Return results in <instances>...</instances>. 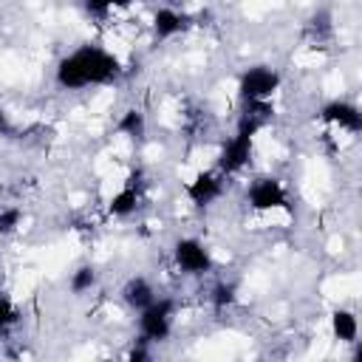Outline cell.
Masks as SVG:
<instances>
[{"label":"cell","instance_id":"6da1fadb","mask_svg":"<svg viewBox=\"0 0 362 362\" xmlns=\"http://www.w3.org/2000/svg\"><path fill=\"white\" fill-rule=\"evenodd\" d=\"M122 76V62L113 51L102 45H79L59 57L54 65V82L59 90H85V88H102Z\"/></svg>","mask_w":362,"mask_h":362},{"label":"cell","instance_id":"7a4b0ae2","mask_svg":"<svg viewBox=\"0 0 362 362\" xmlns=\"http://www.w3.org/2000/svg\"><path fill=\"white\" fill-rule=\"evenodd\" d=\"M175 300L173 297H156L147 308L136 311L139 320V339L150 342V345H158V342H167L173 337V325H175Z\"/></svg>","mask_w":362,"mask_h":362},{"label":"cell","instance_id":"3957f363","mask_svg":"<svg viewBox=\"0 0 362 362\" xmlns=\"http://www.w3.org/2000/svg\"><path fill=\"white\" fill-rule=\"evenodd\" d=\"M283 79L277 68L272 65H249L238 76V96L240 102H272V96L280 90Z\"/></svg>","mask_w":362,"mask_h":362},{"label":"cell","instance_id":"277c9868","mask_svg":"<svg viewBox=\"0 0 362 362\" xmlns=\"http://www.w3.org/2000/svg\"><path fill=\"white\" fill-rule=\"evenodd\" d=\"M173 263L187 277H206L212 272V266H215L212 252L206 249V243L192 238V235L175 238V243H173Z\"/></svg>","mask_w":362,"mask_h":362},{"label":"cell","instance_id":"5b68a950","mask_svg":"<svg viewBox=\"0 0 362 362\" xmlns=\"http://www.w3.org/2000/svg\"><path fill=\"white\" fill-rule=\"evenodd\" d=\"M246 206L252 212H277V209H291V198H288V189L280 178L274 175H263V178H255L249 187H246Z\"/></svg>","mask_w":362,"mask_h":362},{"label":"cell","instance_id":"8992f818","mask_svg":"<svg viewBox=\"0 0 362 362\" xmlns=\"http://www.w3.org/2000/svg\"><path fill=\"white\" fill-rule=\"evenodd\" d=\"M317 122L331 127V130H339V133H348V136H359L362 133V113H359V105H354L351 99H328L320 105L317 110Z\"/></svg>","mask_w":362,"mask_h":362},{"label":"cell","instance_id":"52a82bcc","mask_svg":"<svg viewBox=\"0 0 362 362\" xmlns=\"http://www.w3.org/2000/svg\"><path fill=\"white\" fill-rule=\"evenodd\" d=\"M226 184H229V175L221 173L218 167H209V170L195 173V175L189 178V184H187L184 192H187V201H189L192 206L204 209V206H212L215 201L223 198Z\"/></svg>","mask_w":362,"mask_h":362},{"label":"cell","instance_id":"ba28073f","mask_svg":"<svg viewBox=\"0 0 362 362\" xmlns=\"http://www.w3.org/2000/svg\"><path fill=\"white\" fill-rule=\"evenodd\" d=\"M195 25V14L178 8L175 3H164L153 11V20H150V28H153V37L167 42V40H175L181 34H187L189 28Z\"/></svg>","mask_w":362,"mask_h":362},{"label":"cell","instance_id":"9c48e42d","mask_svg":"<svg viewBox=\"0 0 362 362\" xmlns=\"http://www.w3.org/2000/svg\"><path fill=\"white\" fill-rule=\"evenodd\" d=\"M141 187H144V184L139 181V175H130V178L107 198V215H110V218H130V215H136L139 206H141V198H144Z\"/></svg>","mask_w":362,"mask_h":362},{"label":"cell","instance_id":"30bf717a","mask_svg":"<svg viewBox=\"0 0 362 362\" xmlns=\"http://www.w3.org/2000/svg\"><path fill=\"white\" fill-rule=\"evenodd\" d=\"M119 297H122V303H124L130 311H141V308H147L158 294H156L153 283H150L144 274H133V277H127V280L122 283Z\"/></svg>","mask_w":362,"mask_h":362},{"label":"cell","instance_id":"8fae6325","mask_svg":"<svg viewBox=\"0 0 362 362\" xmlns=\"http://www.w3.org/2000/svg\"><path fill=\"white\" fill-rule=\"evenodd\" d=\"M334 37H337V23H334L331 8H317V11H311V17L305 20V40H308L311 45L325 48V45L334 42Z\"/></svg>","mask_w":362,"mask_h":362},{"label":"cell","instance_id":"7c38bea8","mask_svg":"<svg viewBox=\"0 0 362 362\" xmlns=\"http://www.w3.org/2000/svg\"><path fill=\"white\" fill-rule=\"evenodd\" d=\"M328 325H331V337L342 345H354L359 339V317L351 308H334Z\"/></svg>","mask_w":362,"mask_h":362},{"label":"cell","instance_id":"4fadbf2b","mask_svg":"<svg viewBox=\"0 0 362 362\" xmlns=\"http://www.w3.org/2000/svg\"><path fill=\"white\" fill-rule=\"evenodd\" d=\"M116 133L122 139H127V141H136V144L144 141V136H147V116L139 107L122 110L119 119H116Z\"/></svg>","mask_w":362,"mask_h":362},{"label":"cell","instance_id":"5bb4252c","mask_svg":"<svg viewBox=\"0 0 362 362\" xmlns=\"http://www.w3.org/2000/svg\"><path fill=\"white\" fill-rule=\"evenodd\" d=\"M96 283H99V272H96L93 263H79V266L68 274V291H71L74 297L90 294V291L96 288Z\"/></svg>","mask_w":362,"mask_h":362},{"label":"cell","instance_id":"9a60e30c","mask_svg":"<svg viewBox=\"0 0 362 362\" xmlns=\"http://www.w3.org/2000/svg\"><path fill=\"white\" fill-rule=\"evenodd\" d=\"M235 303H238V286H235L232 280H218V283L209 288V305H212L218 314L229 311Z\"/></svg>","mask_w":362,"mask_h":362},{"label":"cell","instance_id":"2e32d148","mask_svg":"<svg viewBox=\"0 0 362 362\" xmlns=\"http://www.w3.org/2000/svg\"><path fill=\"white\" fill-rule=\"evenodd\" d=\"M130 3H133V0H82V8H85V14L93 17V20H107L113 11L127 8Z\"/></svg>","mask_w":362,"mask_h":362},{"label":"cell","instance_id":"e0dca14e","mask_svg":"<svg viewBox=\"0 0 362 362\" xmlns=\"http://www.w3.org/2000/svg\"><path fill=\"white\" fill-rule=\"evenodd\" d=\"M23 209L17 204H0V238L14 235L23 226Z\"/></svg>","mask_w":362,"mask_h":362},{"label":"cell","instance_id":"ac0fdd59","mask_svg":"<svg viewBox=\"0 0 362 362\" xmlns=\"http://www.w3.org/2000/svg\"><path fill=\"white\" fill-rule=\"evenodd\" d=\"M20 320H23V311L14 305V300H11V297H6V294L0 291V334L11 331Z\"/></svg>","mask_w":362,"mask_h":362},{"label":"cell","instance_id":"d6986e66","mask_svg":"<svg viewBox=\"0 0 362 362\" xmlns=\"http://www.w3.org/2000/svg\"><path fill=\"white\" fill-rule=\"evenodd\" d=\"M25 136V127L0 105V139H6V141H17V139H23Z\"/></svg>","mask_w":362,"mask_h":362},{"label":"cell","instance_id":"ffe728a7","mask_svg":"<svg viewBox=\"0 0 362 362\" xmlns=\"http://www.w3.org/2000/svg\"><path fill=\"white\" fill-rule=\"evenodd\" d=\"M150 356H153V351H150V342H144V339H139V337H136L133 348L127 351V359H130V362H147Z\"/></svg>","mask_w":362,"mask_h":362},{"label":"cell","instance_id":"44dd1931","mask_svg":"<svg viewBox=\"0 0 362 362\" xmlns=\"http://www.w3.org/2000/svg\"><path fill=\"white\" fill-rule=\"evenodd\" d=\"M0 286H3V269H0Z\"/></svg>","mask_w":362,"mask_h":362},{"label":"cell","instance_id":"7402d4cb","mask_svg":"<svg viewBox=\"0 0 362 362\" xmlns=\"http://www.w3.org/2000/svg\"><path fill=\"white\" fill-rule=\"evenodd\" d=\"M167 3H175V6H178V3H181V0H167Z\"/></svg>","mask_w":362,"mask_h":362}]
</instances>
